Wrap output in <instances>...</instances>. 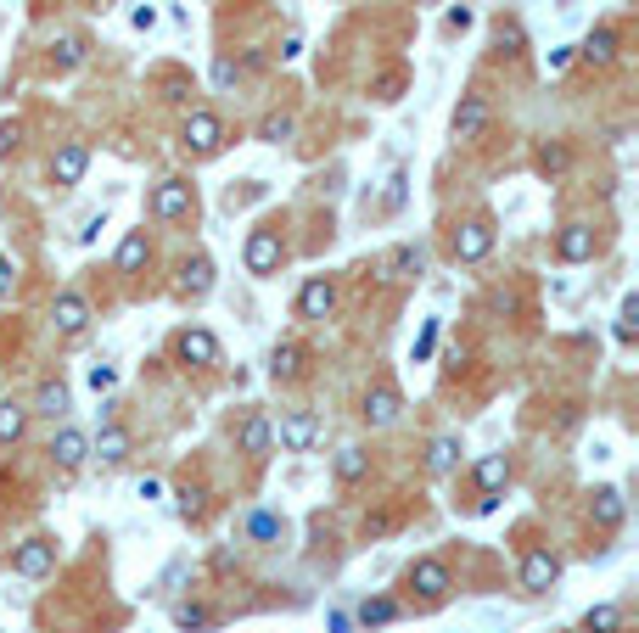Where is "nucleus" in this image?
I'll list each match as a JSON object with an SVG mask.
<instances>
[{
    "label": "nucleus",
    "instance_id": "c756f323",
    "mask_svg": "<svg viewBox=\"0 0 639 633\" xmlns=\"http://www.w3.org/2000/svg\"><path fill=\"white\" fill-rule=\"evenodd\" d=\"M421 264H426V253L404 241V247H393V253H387V281H404V275H410V269H421Z\"/></svg>",
    "mask_w": 639,
    "mask_h": 633
},
{
    "label": "nucleus",
    "instance_id": "473e14b6",
    "mask_svg": "<svg viewBox=\"0 0 639 633\" xmlns=\"http://www.w3.org/2000/svg\"><path fill=\"white\" fill-rule=\"evenodd\" d=\"M292 113H270L264 124H258V141H270V146H281V141H292Z\"/></svg>",
    "mask_w": 639,
    "mask_h": 633
},
{
    "label": "nucleus",
    "instance_id": "1a4fd4ad",
    "mask_svg": "<svg viewBox=\"0 0 639 633\" xmlns=\"http://www.w3.org/2000/svg\"><path fill=\"white\" fill-rule=\"evenodd\" d=\"M337 314V281L331 275H309L298 286V320H331Z\"/></svg>",
    "mask_w": 639,
    "mask_h": 633
},
{
    "label": "nucleus",
    "instance_id": "a878e982",
    "mask_svg": "<svg viewBox=\"0 0 639 633\" xmlns=\"http://www.w3.org/2000/svg\"><path fill=\"white\" fill-rule=\"evenodd\" d=\"M331 471H337L342 488H354V482H365V477H370V454H365V449H337Z\"/></svg>",
    "mask_w": 639,
    "mask_h": 633
},
{
    "label": "nucleus",
    "instance_id": "bb28decb",
    "mask_svg": "<svg viewBox=\"0 0 639 633\" xmlns=\"http://www.w3.org/2000/svg\"><path fill=\"white\" fill-rule=\"evenodd\" d=\"M29 415H45V421H57V415H68V387H62V381H45L40 393H34Z\"/></svg>",
    "mask_w": 639,
    "mask_h": 633
},
{
    "label": "nucleus",
    "instance_id": "e433bc0d",
    "mask_svg": "<svg viewBox=\"0 0 639 633\" xmlns=\"http://www.w3.org/2000/svg\"><path fill=\"white\" fill-rule=\"evenodd\" d=\"M572 152L567 146H539V174H567Z\"/></svg>",
    "mask_w": 639,
    "mask_h": 633
},
{
    "label": "nucleus",
    "instance_id": "a19ab883",
    "mask_svg": "<svg viewBox=\"0 0 639 633\" xmlns=\"http://www.w3.org/2000/svg\"><path fill=\"white\" fill-rule=\"evenodd\" d=\"M247 533H253V538H275V533H281V521H275V516H264V510H258V516L247 521Z\"/></svg>",
    "mask_w": 639,
    "mask_h": 633
},
{
    "label": "nucleus",
    "instance_id": "c03bdc74",
    "mask_svg": "<svg viewBox=\"0 0 639 633\" xmlns=\"http://www.w3.org/2000/svg\"><path fill=\"white\" fill-rule=\"evenodd\" d=\"M113 381H118V370H113V365H96V370H90V387H96V393H107Z\"/></svg>",
    "mask_w": 639,
    "mask_h": 633
},
{
    "label": "nucleus",
    "instance_id": "a211bd4d",
    "mask_svg": "<svg viewBox=\"0 0 639 633\" xmlns=\"http://www.w3.org/2000/svg\"><path fill=\"white\" fill-rule=\"evenodd\" d=\"M236 449H242L247 460H264V454L275 449V432H270V421H264V415H247V421L236 426Z\"/></svg>",
    "mask_w": 639,
    "mask_h": 633
},
{
    "label": "nucleus",
    "instance_id": "4468645a",
    "mask_svg": "<svg viewBox=\"0 0 639 633\" xmlns=\"http://www.w3.org/2000/svg\"><path fill=\"white\" fill-rule=\"evenodd\" d=\"M359 415H365V426H376V432H382V426H393L398 415H404V398H398L393 381H376V387L365 393V409H359Z\"/></svg>",
    "mask_w": 639,
    "mask_h": 633
},
{
    "label": "nucleus",
    "instance_id": "72a5a7b5",
    "mask_svg": "<svg viewBox=\"0 0 639 633\" xmlns=\"http://www.w3.org/2000/svg\"><path fill=\"white\" fill-rule=\"evenodd\" d=\"M639 297H623V309H617V342L623 348H634V337H639Z\"/></svg>",
    "mask_w": 639,
    "mask_h": 633
},
{
    "label": "nucleus",
    "instance_id": "423d86ee",
    "mask_svg": "<svg viewBox=\"0 0 639 633\" xmlns=\"http://www.w3.org/2000/svg\"><path fill=\"white\" fill-rule=\"evenodd\" d=\"M174 359H180L185 370H208V365H219V337H213L208 325H185L180 337H174Z\"/></svg>",
    "mask_w": 639,
    "mask_h": 633
},
{
    "label": "nucleus",
    "instance_id": "5701e85b",
    "mask_svg": "<svg viewBox=\"0 0 639 633\" xmlns=\"http://www.w3.org/2000/svg\"><path fill=\"white\" fill-rule=\"evenodd\" d=\"M471 482L494 499V493L511 482V460H505V454H483V460H477V471H471Z\"/></svg>",
    "mask_w": 639,
    "mask_h": 633
},
{
    "label": "nucleus",
    "instance_id": "09e8293b",
    "mask_svg": "<svg viewBox=\"0 0 639 633\" xmlns=\"http://www.w3.org/2000/svg\"><path fill=\"white\" fill-rule=\"evenodd\" d=\"M387 527H393V516H387V510H382V516H365V533H387Z\"/></svg>",
    "mask_w": 639,
    "mask_h": 633
},
{
    "label": "nucleus",
    "instance_id": "f3484780",
    "mask_svg": "<svg viewBox=\"0 0 639 633\" xmlns=\"http://www.w3.org/2000/svg\"><path fill=\"white\" fill-rule=\"evenodd\" d=\"M51 460H57L62 471H79V465L90 460V437L79 432V426H62V432L51 437Z\"/></svg>",
    "mask_w": 639,
    "mask_h": 633
},
{
    "label": "nucleus",
    "instance_id": "ea45409f",
    "mask_svg": "<svg viewBox=\"0 0 639 633\" xmlns=\"http://www.w3.org/2000/svg\"><path fill=\"white\" fill-rule=\"evenodd\" d=\"M236 79H242V68H236L230 57H219V62H213V85H219V90H230Z\"/></svg>",
    "mask_w": 639,
    "mask_h": 633
},
{
    "label": "nucleus",
    "instance_id": "3c124183",
    "mask_svg": "<svg viewBox=\"0 0 639 633\" xmlns=\"http://www.w3.org/2000/svg\"><path fill=\"white\" fill-rule=\"evenodd\" d=\"M348 628H354V622L342 617V611H331V633H348Z\"/></svg>",
    "mask_w": 639,
    "mask_h": 633
},
{
    "label": "nucleus",
    "instance_id": "c85d7f7f",
    "mask_svg": "<svg viewBox=\"0 0 639 633\" xmlns=\"http://www.w3.org/2000/svg\"><path fill=\"white\" fill-rule=\"evenodd\" d=\"M595 521L606 527V533H617V527H623V493H617V488H600L595 493Z\"/></svg>",
    "mask_w": 639,
    "mask_h": 633
},
{
    "label": "nucleus",
    "instance_id": "7c9ffc66",
    "mask_svg": "<svg viewBox=\"0 0 639 633\" xmlns=\"http://www.w3.org/2000/svg\"><path fill=\"white\" fill-rule=\"evenodd\" d=\"M583 628L589 633H623V605H589Z\"/></svg>",
    "mask_w": 639,
    "mask_h": 633
},
{
    "label": "nucleus",
    "instance_id": "de8ad7c7",
    "mask_svg": "<svg viewBox=\"0 0 639 633\" xmlns=\"http://www.w3.org/2000/svg\"><path fill=\"white\" fill-rule=\"evenodd\" d=\"M404 185H410V180H404V174H393V191H387V208H398V202H404Z\"/></svg>",
    "mask_w": 639,
    "mask_h": 633
},
{
    "label": "nucleus",
    "instance_id": "37998d69",
    "mask_svg": "<svg viewBox=\"0 0 639 633\" xmlns=\"http://www.w3.org/2000/svg\"><path fill=\"white\" fill-rule=\"evenodd\" d=\"M432 342H438V320H426V331L415 337V359H426V353H432Z\"/></svg>",
    "mask_w": 639,
    "mask_h": 633
},
{
    "label": "nucleus",
    "instance_id": "6ab92c4d",
    "mask_svg": "<svg viewBox=\"0 0 639 633\" xmlns=\"http://www.w3.org/2000/svg\"><path fill=\"white\" fill-rule=\"evenodd\" d=\"M129 449H135V437H129V426H101V437L90 443V454H96L101 465H124Z\"/></svg>",
    "mask_w": 639,
    "mask_h": 633
},
{
    "label": "nucleus",
    "instance_id": "f8f14e48",
    "mask_svg": "<svg viewBox=\"0 0 639 633\" xmlns=\"http://www.w3.org/2000/svg\"><path fill=\"white\" fill-rule=\"evenodd\" d=\"M595 253H600L595 225H561L555 230V258H561V264H589Z\"/></svg>",
    "mask_w": 639,
    "mask_h": 633
},
{
    "label": "nucleus",
    "instance_id": "f704fd0d",
    "mask_svg": "<svg viewBox=\"0 0 639 633\" xmlns=\"http://www.w3.org/2000/svg\"><path fill=\"white\" fill-rule=\"evenodd\" d=\"M208 622H213V611H208L202 600H191V605H174V628H185V633H191V628H208Z\"/></svg>",
    "mask_w": 639,
    "mask_h": 633
},
{
    "label": "nucleus",
    "instance_id": "2eb2a0df",
    "mask_svg": "<svg viewBox=\"0 0 639 633\" xmlns=\"http://www.w3.org/2000/svg\"><path fill=\"white\" fill-rule=\"evenodd\" d=\"M174 292L191 297V303H202V297L213 292V258H208V253L185 258V264H180V281H174Z\"/></svg>",
    "mask_w": 639,
    "mask_h": 633
},
{
    "label": "nucleus",
    "instance_id": "39448f33",
    "mask_svg": "<svg viewBox=\"0 0 639 633\" xmlns=\"http://www.w3.org/2000/svg\"><path fill=\"white\" fill-rule=\"evenodd\" d=\"M516 577H522L527 594H550L555 583H561V555H555V549H544V544H533L522 555V566H516Z\"/></svg>",
    "mask_w": 639,
    "mask_h": 633
},
{
    "label": "nucleus",
    "instance_id": "7ed1b4c3",
    "mask_svg": "<svg viewBox=\"0 0 639 633\" xmlns=\"http://www.w3.org/2000/svg\"><path fill=\"white\" fill-rule=\"evenodd\" d=\"M488 253H494V219H488V213L455 225V241H449V258H455V264H483Z\"/></svg>",
    "mask_w": 639,
    "mask_h": 633
},
{
    "label": "nucleus",
    "instance_id": "b1692460",
    "mask_svg": "<svg viewBox=\"0 0 639 633\" xmlns=\"http://www.w3.org/2000/svg\"><path fill=\"white\" fill-rule=\"evenodd\" d=\"M23 432H29V404L0 398V449H6V443H23Z\"/></svg>",
    "mask_w": 639,
    "mask_h": 633
},
{
    "label": "nucleus",
    "instance_id": "a18cd8bd",
    "mask_svg": "<svg viewBox=\"0 0 639 633\" xmlns=\"http://www.w3.org/2000/svg\"><path fill=\"white\" fill-rule=\"evenodd\" d=\"M572 57H578V45H567V51H550V73H567Z\"/></svg>",
    "mask_w": 639,
    "mask_h": 633
},
{
    "label": "nucleus",
    "instance_id": "8fccbe9b",
    "mask_svg": "<svg viewBox=\"0 0 639 633\" xmlns=\"http://www.w3.org/2000/svg\"><path fill=\"white\" fill-rule=\"evenodd\" d=\"M12 141H17V124H0V152H12Z\"/></svg>",
    "mask_w": 639,
    "mask_h": 633
},
{
    "label": "nucleus",
    "instance_id": "ddd939ff",
    "mask_svg": "<svg viewBox=\"0 0 639 633\" xmlns=\"http://www.w3.org/2000/svg\"><path fill=\"white\" fill-rule=\"evenodd\" d=\"M51 325H57V337H85L90 331L85 292H57V303H51Z\"/></svg>",
    "mask_w": 639,
    "mask_h": 633
},
{
    "label": "nucleus",
    "instance_id": "393cba45",
    "mask_svg": "<svg viewBox=\"0 0 639 633\" xmlns=\"http://www.w3.org/2000/svg\"><path fill=\"white\" fill-rule=\"evenodd\" d=\"M455 465H460V437L455 432H449V437H432V449H426V471H432V477H449Z\"/></svg>",
    "mask_w": 639,
    "mask_h": 633
},
{
    "label": "nucleus",
    "instance_id": "aec40b11",
    "mask_svg": "<svg viewBox=\"0 0 639 633\" xmlns=\"http://www.w3.org/2000/svg\"><path fill=\"white\" fill-rule=\"evenodd\" d=\"M303 365H309V348H303V342H275V353H270V376L275 381H298Z\"/></svg>",
    "mask_w": 639,
    "mask_h": 633
},
{
    "label": "nucleus",
    "instance_id": "49530a36",
    "mask_svg": "<svg viewBox=\"0 0 639 633\" xmlns=\"http://www.w3.org/2000/svg\"><path fill=\"white\" fill-rule=\"evenodd\" d=\"M460 29H471V12H466V6H455V12H449V34H460Z\"/></svg>",
    "mask_w": 639,
    "mask_h": 633
},
{
    "label": "nucleus",
    "instance_id": "9b49d317",
    "mask_svg": "<svg viewBox=\"0 0 639 633\" xmlns=\"http://www.w3.org/2000/svg\"><path fill=\"white\" fill-rule=\"evenodd\" d=\"M85 169H90L85 141H62L57 152H51V185H62V191H73V185L85 180Z\"/></svg>",
    "mask_w": 639,
    "mask_h": 633
},
{
    "label": "nucleus",
    "instance_id": "79ce46f5",
    "mask_svg": "<svg viewBox=\"0 0 639 633\" xmlns=\"http://www.w3.org/2000/svg\"><path fill=\"white\" fill-rule=\"evenodd\" d=\"M12 286H17V264L0 253V297H12Z\"/></svg>",
    "mask_w": 639,
    "mask_h": 633
},
{
    "label": "nucleus",
    "instance_id": "9d476101",
    "mask_svg": "<svg viewBox=\"0 0 639 633\" xmlns=\"http://www.w3.org/2000/svg\"><path fill=\"white\" fill-rule=\"evenodd\" d=\"M12 572L17 577H45L57 572V538H23L12 549Z\"/></svg>",
    "mask_w": 639,
    "mask_h": 633
},
{
    "label": "nucleus",
    "instance_id": "6e6552de",
    "mask_svg": "<svg viewBox=\"0 0 639 633\" xmlns=\"http://www.w3.org/2000/svg\"><path fill=\"white\" fill-rule=\"evenodd\" d=\"M286 258V241L275 225H258L253 236H247V275H275Z\"/></svg>",
    "mask_w": 639,
    "mask_h": 633
},
{
    "label": "nucleus",
    "instance_id": "f03ea898",
    "mask_svg": "<svg viewBox=\"0 0 639 633\" xmlns=\"http://www.w3.org/2000/svg\"><path fill=\"white\" fill-rule=\"evenodd\" d=\"M146 213H152V219H163V225H180V219H191V213H197V185H191V180H163V185H152Z\"/></svg>",
    "mask_w": 639,
    "mask_h": 633
},
{
    "label": "nucleus",
    "instance_id": "f257e3e1",
    "mask_svg": "<svg viewBox=\"0 0 639 633\" xmlns=\"http://www.w3.org/2000/svg\"><path fill=\"white\" fill-rule=\"evenodd\" d=\"M404 589L421 605H443L449 589H455V572H449V561H438V555H421V561H410V572H404Z\"/></svg>",
    "mask_w": 639,
    "mask_h": 633
},
{
    "label": "nucleus",
    "instance_id": "0eeeda50",
    "mask_svg": "<svg viewBox=\"0 0 639 633\" xmlns=\"http://www.w3.org/2000/svg\"><path fill=\"white\" fill-rule=\"evenodd\" d=\"M275 437H281L286 454H309L314 443H320V415L314 409H292V415H281V426H270Z\"/></svg>",
    "mask_w": 639,
    "mask_h": 633
},
{
    "label": "nucleus",
    "instance_id": "412c9836",
    "mask_svg": "<svg viewBox=\"0 0 639 633\" xmlns=\"http://www.w3.org/2000/svg\"><path fill=\"white\" fill-rule=\"evenodd\" d=\"M617 45H623V40H617V29L606 23V29H595L589 40L578 45V57L589 62V68H611V62H617Z\"/></svg>",
    "mask_w": 639,
    "mask_h": 633
},
{
    "label": "nucleus",
    "instance_id": "20e7f679",
    "mask_svg": "<svg viewBox=\"0 0 639 633\" xmlns=\"http://www.w3.org/2000/svg\"><path fill=\"white\" fill-rule=\"evenodd\" d=\"M180 146L191 157H213V152H219V146H225V124H219V113L191 107V118L180 124Z\"/></svg>",
    "mask_w": 639,
    "mask_h": 633
},
{
    "label": "nucleus",
    "instance_id": "58836bf2",
    "mask_svg": "<svg viewBox=\"0 0 639 633\" xmlns=\"http://www.w3.org/2000/svg\"><path fill=\"white\" fill-rule=\"evenodd\" d=\"M398 90H404V73H382V79H376V101H398Z\"/></svg>",
    "mask_w": 639,
    "mask_h": 633
},
{
    "label": "nucleus",
    "instance_id": "4be33fe9",
    "mask_svg": "<svg viewBox=\"0 0 639 633\" xmlns=\"http://www.w3.org/2000/svg\"><path fill=\"white\" fill-rule=\"evenodd\" d=\"M152 258V241H146V230H129L124 241H118V258H113V269L118 275H135V269Z\"/></svg>",
    "mask_w": 639,
    "mask_h": 633
},
{
    "label": "nucleus",
    "instance_id": "cd10ccee",
    "mask_svg": "<svg viewBox=\"0 0 639 633\" xmlns=\"http://www.w3.org/2000/svg\"><path fill=\"white\" fill-rule=\"evenodd\" d=\"M85 51H90L85 34H62V40L51 45V62H57V73H73L79 62H85Z\"/></svg>",
    "mask_w": 639,
    "mask_h": 633
},
{
    "label": "nucleus",
    "instance_id": "2f4dec72",
    "mask_svg": "<svg viewBox=\"0 0 639 633\" xmlns=\"http://www.w3.org/2000/svg\"><path fill=\"white\" fill-rule=\"evenodd\" d=\"M359 622H365V628H387V622H398V600H365L359 605Z\"/></svg>",
    "mask_w": 639,
    "mask_h": 633
},
{
    "label": "nucleus",
    "instance_id": "c9c22d12",
    "mask_svg": "<svg viewBox=\"0 0 639 633\" xmlns=\"http://www.w3.org/2000/svg\"><path fill=\"white\" fill-rule=\"evenodd\" d=\"M494 40H499V51H505V57H522V23H516V17H499Z\"/></svg>",
    "mask_w": 639,
    "mask_h": 633
},
{
    "label": "nucleus",
    "instance_id": "dca6fc26",
    "mask_svg": "<svg viewBox=\"0 0 639 633\" xmlns=\"http://www.w3.org/2000/svg\"><path fill=\"white\" fill-rule=\"evenodd\" d=\"M488 124H494L488 101L483 96H460V107H455V141H483Z\"/></svg>",
    "mask_w": 639,
    "mask_h": 633
},
{
    "label": "nucleus",
    "instance_id": "4c0bfd02",
    "mask_svg": "<svg viewBox=\"0 0 639 633\" xmlns=\"http://www.w3.org/2000/svg\"><path fill=\"white\" fill-rule=\"evenodd\" d=\"M180 516L185 521H202V516H208V493H202V488H180Z\"/></svg>",
    "mask_w": 639,
    "mask_h": 633
}]
</instances>
